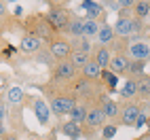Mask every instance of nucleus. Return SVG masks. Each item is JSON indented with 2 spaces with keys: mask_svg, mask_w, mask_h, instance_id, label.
I'll return each instance as SVG.
<instances>
[{
  "mask_svg": "<svg viewBox=\"0 0 150 140\" xmlns=\"http://www.w3.org/2000/svg\"><path fill=\"white\" fill-rule=\"evenodd\" d=\"M38 89H40L42 98L49 102L51 113H53V117L57 121H64V119L70 115V111L76 106V98L72 96L68 85H55V83L47 81L42 85H38Z\"/></svg>",
  "mask_w": 150,
  "mask_h": 140,
  "instance_id": "1",
  "label": "nucleus"
},
{
  "mask_svg": "<svg viewBox=\"0 0 150 140\" xmlns=\"http://www.w3.org/2000/svg\"><path fill=\"white\" fill-rule=\"evenodd\" d=\"M30 108H32V113L36 117V121L45 125V127H51V106H49V102L42 98V96H32V100H30Z\"/></svg>",
  "mask_w": 150,
  "mask_h": 140,
  "instance_id": "6",
  "label": "nucleus"
},
{
  "mask_svg": "<svg viewBox=\"0 0 150 140\" xmlns=\"http://www.w3.org/2000/svg\"><path fill=\"white\" fill-rule=\"evenodd\" d=\"M70 45H72V51H87V53H91V49H93V41H89V38L81 36V38H72L70 41Z\"/></svg>",
  "mask_w": 150,
  "mask_h": 140,
  "instance_id": "29",
  "label": "nucleus"
},
{
  "mask_svg": "<svg viewBox=\"0 0 150 140\" xmlns=\"http://www.w3.org/2000/svg\"><path fill=\"white\" fill-rule=\"evenodd\" d=\"M0 140H21V134H17V132H11V129H8V132L0 138Z\"/></svg>",
  "mask_w": 150,
  "mask_h": 140,
  "instance_id": "37",
  "label": "nucleus"
},
{
  "mask_svg": "<svg viewBox=\"0 0 150 140\" xmlns=\"http://www.w3.org/2000/svg\"><path fill=\"white\" fill-rule=\"evenodd\" d=\"M23 15V9L21 6H15V11H13V17H21Z\"/></svg>",
  "mask_w": 150,
  "mask_h": 140,
  "instance_id": "40",
  "label": "nucleus"
},
{
  "mask_svg": "<svg viewBox=\"0 0 150 140\" xmlns=\"http://www.w3.org/2000/svg\"><path fill=\"white\" fill-rule=\"evenodd\" d=\"M6 4H13V2H19V0H4Z\"/></svg>",
  "mask_w": 150,
  "mask_h": 140,
  "instance_id": "42",
  "label": "nucleus"
},
{
  "mask_svg": "<svg viewBox=\"0 0 150 140\" xmlns=\"http://www.w3.org/2000/svg\"><path fill=\"white\" fill-rule=\"evenodd\" d=\"M116 132H118V125L116 123H106L102 127V140H112L116 136Z\"/></svg>",
  "mask_w": 150,
  "mask_h": 140,
  "instance_id": "33",
  "label": "nucleus"
},
{
  "mask_svg": "<svg viewBox=\"0 0 150 140\" xmlns=\"http://www.w3.org/2000/svg\"><path fill=\"white\" fill-rule=\"evenodd\" d=\"M146 74V62H139V59H131L129 62V70H127V74L125 76H131V79H142Z\"/></svg>",
  "mask_w": 150,
  "mask_h": 140,
  "instance_id": "25",
  "label": "nucleus"
},
{
  "mask_svg": "<svg viewBox=\"0 0 150 140\" xmlns=\"http://www.w3.org/2000/svg\"><path fill=\"white\" fill-rule=\"evenodd\" d=\"M0 41H2V28H0Z\"/></svg>",
  "mask_w": 150,
  "mask_h": 140,
  "instance_id": "44",
  "label": "nucleus"
},
{
  "mask_svg": "<svg viewBox=\"0 0 150 140\" xmlns=\"http://www.w3.org/2000/svg\"><path fill=\"white\" fill-rule=\"evenodd\" d=\"M6 132H8V129H6V127H4V123H0V138H2V136H4V134H6Z\"/></svg>",
  "mask_w": 150,
  "mask_h": 140,
  "instance_id": "41",
  "label": "nucleus"
},
{
  "mask_svg": "<svg viewBox=\"0 0 150 140\" xmlns=\"http://www.w3.org/2000/svg\"><path fill=\"white\" fill-rule=\"evenodd\" d=\"M102 72H104V68H99L93 59H89V62L81 68V76L89 79V81H102Z\"/></svg>",
  "mask_w": 150,
  "mask_h": 140,
  "instance_id": "22",
  "label": "nucleus"
},
{
  "mask_svg": "<svg viewBox=\"0 0 150 140\" xmlns=\"http://www.w3.org/2000/svg\"><path fill=\"white\" fill-rule=\"evenodd\" d=\"M99 108H102V113L106 115V119L110 123H116L118 121V115H121V104L114 102L112 98H110L108 94L102 98V102H99Z\"/></svg>",
  "mask_w": 150,
  "mask_h": 140,
  "instance_id": "13",
  "label": "nucleus"
},
{
  "mask_svg": "<svg viewBox=\"0 0 150 140\" xmlns=\"http://www.w3.org/2000/svg\"><path fill=\"white\" fill-rule=\"evenodd\" d=\"M8 113H11V108L6 104V87H2V91H0V123L8 121Z\"/></svg>",
  "mask_w": 150,
  "mask_h": 140,
  "instance_id": "31",
  "label": "nucleus"
},
{
  "mask_svg": "<svg viewBox=\"0 0 150 140\" xmlns=\"http://www.w3.org/2000/svg\"><path fill=\"white\" fill-rule=\"evenodd\" d=\"M99 28H102V24H99V21H95V19H87V17H85V30H83V36L95 43V36H97V32H99Z\"/></svg>",
  "mask_w": 150,
  "mask_h": 140,
  "instance_id": "26",
  "label": "nucleus"
},
{
  "mask_svg": "<svg viewBox=\"0 0 150 140\" xmlns=\"http://www.w3.org/2000/svg\"><path fill=\"white\" fill-rule=\"evenodd\" d=\"M21 32L36 34L45 45H49V43H51L53 38L57 36V34L53 32V28L49 26L45 13H32V15H28L23 21H21Z\"/></svg>",
  "mask_w": 150,
  "mask_h": 140,
  "instance_id": "2",
  "label": "nucleus"
},
{
  "mask_svg": "<svg viewBox=\"0 0 150 140\" xmlns=\"http://www.w3.org/2000/svg\"><path fill=\"white\" fill-rule=\"evenodd\" d=\"M45 17H47L49 26L53 28V32L59 36V34H64V30L68 28V24L72 21L74 13L70 11V9H66V6H49V11L45 13Z\"/></svg>",
  "mask_w": 150,
  "mask_h": 140,
  "instance_id": "4",
  "label": "nucleus"
},
{
  "mask_svg": "<svg viewBox=\"0 0 150 140\" xmlns=\"http://www.w3.org/2000/svg\"><path fill=\"white\" fill-rule=\"evenodd\" d=\"M135 2H137V0H118V6L125 9V11H133Z\"/></svg>",
  "mask_w": 150,
  "mask_h": 140,
  "instance_id": "36",
  "label": "nucleus"
},
{
  "mask_svg": "<svg viewBox=\"0 0 150 140\" xmlns=\"http://www.w3.org/2000/svg\"><path fill=\"white\" fill-rule=\"evenodd\" d=\"M32 59H34L36 64H40V66L49 68V70H51V68H53V66L57 64V59L53 57V53L49 51V47H47V45H45L42 49H38L36 53H32Z\"/></svg>",
  "mask_w": 150,
  "mask_h": 140,
  "instance_id": "21",
  "label": "nucleus"
},
{
  "mask_svg": "<svg viewBox=\"0 0 150 140\" xmlns=\"http://www.w3.org/2000/svg\"><path fill=\"white\" fill-rule=\"evenodd\" d=\"M4 21H15V17L8 13V4L4 0H0V28H2V32L6 30V24Z\"/></svg>",
  "mask_w": 150,
  "mask_h": 140,
  "instance_id": "32",
  "label": "nucleus"
},
{
  "mask_svg": "<svg viewBox=\"0 0 150 140\" xmlns=\"http://www.w3.org/2000/svg\"><path fill=\"white\" fill-rule=\"evenodd\" d=\"M42 47H45V43L36 34L21 32V36H19V49H21L23 53H36L38 49H42Z\"/></svg>",
  "mask_w": 150,
  "mask_h": 140,
  "instance_id": "14",
  "label": "nucleus"
},
{
  "mask_svg": "<svg viewBox=\"0 0 150 140\" xmlns=\"http://www.w3.org/2000/svg\"><path fill=\"white\" fill-rule=\"evenodd\" d=\"M45 140H57V129L55 127H49V132L45 134Z\"/></svg>",
  "mask_w": 150,
  "mask_h": 140,
  "instance_id": "38",
  "label": "nucleus"
},
{
  "mask_svg": "<svg viewBox=\"0 0 150 140\" xmlns=\"http://www.w3.org/2000/svg\"><path fill=\"white\" fill-rule=\"evenodd\" d=\"M118 96L123 100H137V81L131 76H125V81L118 85Z\"/></svg>",
  "mask_w": 150,
  "mask_h": 140,
  "instance_id": "20",
  "label": "nucleus"
},
{
  "mask_svg": "<svg viewBox=\"0 0 150 140\" xmlns=\"http://www.w3.org/2000/svg\"><path fill=\"white\" fill-rule=\"evenodd\" d=\"M131 59H139V62H150V43L146 41H131V36L127 38V51Z\"/></svg>",
  "mask_w": 150,
  "mask_h": 140,
  "instance_id": "8",
  "label": "nucleus"
},
{
  "mask_svg": "<svg viewBox=\"0 0 150 140\" xmlns=\"http://www.w3.org/2000/svg\"><path fill=\"white\" fill-rule=\"evenodd\" d=\"M131 15L137 17V19L150 17V0H137L135 6H133V11H131Z\"/></svg>",
  "mask_w": 150,
  "mask_h": 140,
  "instance_id": "28",
  "label": "nucleus"
},
{
  "mask_svg": "<svg viewBox=\"0 0 150 140\" xmlns=\"http://www.w3.org/2000/svg\"><path fill=\"white\" fill-rule=\"evenodd\" d=\"M47 47H49V51L53 53V57L57 59V62L68 59L70 55H72V45H70V41H68V38H64V36H55Z\"/></svg>",
  "mask_w": 150,
  "mask_h": 140,
  "instance_id": "10",
  "label": "nucleus"
},
{
  "mask_svg": "<svg viewBox=\"0 0 150 140\" xmlns=\"http://www.w3.org/2000/svg\"><path fill=\"white\" fill-rule=\"evenodd\" d=\"M133 140H142V138H133Z\"/></svg>",
  "mask_w": 150,
  "mask_h": 140,
  "instance_id": "45",
  "label": "nucleus"
},
{
  "mask_svg": "<svg viewBox=\"0 0 150 140\" xmlns=\"http://www.w3.org/2000/svg\"><path fill=\"white\" fill-rule=\"evenodd\" d=\"M83 30H85V17L74 15L72 21L68 24V28L64 30V34H59V36L68 38V41H72V38H81V36H83Z\"/></svg>",
  "mask_w": 150,
  "mask_h": 140,
  "instance_id": "15",
  "label": "nucleus"
},
{
  "mask_svg": "<svg viewBox=\"0 0 150 140\" xmlns=\"http://www.w3.org/2000/svg\"><path fill=\"white\" fill-rule=\"evenodd\" d=\"M137 100H150V74L137 79Z\"/></svg>",
  "mask_w": 150,
  "mask_h": 140,
  "instance_id": "27",
  "label": "nucleus"
},
{
  "mask_svg": "<svg viewBox=\"0 0 150 140\" xmlns=\"http://www.w3.org/2000/svg\"><path fill=\"white\" fill-rule=\"evenodd\" d=\"M81 74V70H78L70 59H62V62H57L51 70H49V83H55V85H68L70 81H74V79Z\"/></svg>",
  "mask_w": 150,
  "mask_h": 140,
  "instance_id": "3",
  "label": "nucleus"
},
{
  "mask_svg": "<svg viewBox=\"0 0 150 140\" xmlns=\"http://www.w3.org/2000/svg\"><path fill=\"white\" fill-rule=\"evenodd\" d=\"M142 108H139V100H123L121 102V115H118L116 125H125V127H133Z\"/></svg>",
  "mask_w": 150,
  "mask_h": 140,
  "instance_id": "5",
  "label": "nucleus"
},
{
  "mask_svg": "<svg viewBox=\"0 0 150 140\" xmlns=\"http://www.w3.org/2000/svg\"><path fill=\"white\" fill-rule=\"evenodd\" d=\"M30 100H32V96L25 94V89L23 87H19V85H13V87H8L6 89V104L8 108H23L30 106Z\"/></svg>",
  "mask_w": 150,
  "mask_h": 140,
  "instance_id": "7",
  "label": "nucleus"
},
{
  "mask_svg": "<svg viewBox=\"0 0 150 140\" xmlns=\"http://www.w3.org/2000/svg\"><path fill=\"white\" fill-rule=\"evenodd\" d=\"M142 140H150V134H146V136H144V138H142Z\"/></svg>",
  "mask_w": 150,
  "mask_h": 140,
  "instance_id": "43",
  "label": "nucleus"
},
{
  "mask_svg": "<svg viewBox=\"0 0 150 140\" xmlns=\"http://www.w3.org/2000/svg\"><path fill=\"white\" fill-rule=\"evenodd\" d=\"M114 41H116V34H114L112 24L104 21L102 28H99V32H97V36H95V43H97V45H104V47H112Z\"/></svg>",
  "mask_w": 150,
  "mask_h": 140,
  "instance_id": "18",
  "label": "nucleus"
},
{
  "mask_svg": "<svg viewBox=\"0 0 150 140\" xmlns=\"http://www.w3.org/2000/svg\"><path fill=\"white\" fill-rule=\"evenodd\" d=\"M68 59H70V62H72L78 70H81V68L89 62V59H91V53H87V51H72V55H70Z\"/></svg>",
  "mask_w": 150,
  "mask_h": 140,
  "instance_id": "30",
  "label": "nucleus"
},
{
  "mask_svg": "<svg viewBox=\"0 0 150 140\" xmlns=\"http://www.w3.org/2000/svg\"><path fill=\"white\" fill-rule=\"evenodd\" d=\"M129 62H131V57L127 53H114L112 62H110V70H112L114 74H118V76H125L127 70H129Z\"/></svg>",
  "mask_w": 150,
  "mask_h": 140,
  "instance_id": "19",
  "label": "nucleus"
},
{
  "mask_svg": "<svg viewBox=\"0 0 150 140\" xmlns=\"http://www.w3.org/2000/svg\"><path fill=\"white\" fill-rule=\"evenodd\" d=\"M87 111H89V106H87V104L76 102V106L72 108V111H70L68 119H70V121H74V123H78V125H83V123H85V119H87Z\"/></svg>",
  "mask_w": 150,
  "mask_h": 140,
  "instance_id": "23",
  "label": "nucleus"
},
{
  "mask_svg": "<svg viewBox=\"0 0 150 140\" xmlns=\"http://www.w3.org/2000/svg\"><path fill=\"white\" fill-rule=\"evenodd\" d=\"M148 123H150V115H146V113H139V117H137V121H135V129H142V127H148Z\"/></svg>",
  "mask_w": 150,
  "mask_h": 140,
  "instance_id": "34",
  "label": "nucleus"
},
{
  "mask_svg": "<svg viewBox=\"0 0 150 140\" xmlns=\"http://www.w3.org/2000/svg\"><path fill=\"white\" fill-rule=\"evenodd\" d=\"M57 129V134L66 136L68 140H83V125H78L70 119H64V121H57V125H53Z\"/></svg>",
  "mask_w": 150,
  "mask_h": 140,
  "instance_id": "11",
  "label": "nucleus"
},
{
  "mask_svg": "<svg viewBox=\"0 0 150 140\" xmlns=\"http://www.w3.org/2000/svg\"><path fill=\"white\" fill-rule=\"evenodd\" d=\"M102 81H104V85L108 87V94L118 91V85H121V81H118V74H114L110 68H106L104 72H102Z\"/></svg>",
  "mask_w": 150,
  "mask_h": 140,
  "instance_id": "24",
  "label": "nucleus"
},
{
  "mask_svg": "<svg viewBox=\"0 0 150 140\" xmlns=\"http://www.w3.org/2000/svg\"><path fill=\"white\" fill-rule=\"evenodd\" d=\"M112 49L110 47H104V45H93V49H91V59L99 66V68H110V62H112Z\"/></svg>",
  "mask_w": 150,
  "mask_h": 140,
  "instance_id": "12",
  "label": "nucleus"
},
{
  "mask_svg": "<svg viewBox=\"0 0 150 140\" xmlns=\"http://www.w3.org/2000/svg\"><path fill=\"white\" fill-rule=\"evenodd\" d=\"M85 123L89 127H95V129H102L106 123H108V119L106 115L102 113V108L99 106H89V111H87V119H85Z\"/></svg>",
  "mask_w": 150,
  "mask_h": 140,
  "instance_id": "16",
  "label": "nucleus"
},
{
  "mask_svg": "<svg viewBox=\"0 0 150 140\" xmlns=\"http://www.w3.org/2000/svg\"><path fill=\"white\" fill-rule=\"evenodd\" d=\"M104 6H106V11L110 13V11H114V13H118L121 11V6H118V0H106V2H102Z\"/></svg>",
  "mask_w": 150,
  "mask_h": 140,
  "instance_id": "35",
  "label": "nucleus"
},
{
  "mask_svg": "<svg viewBox=\"0 0 150 140\" xmlns=\"http://www.w3.org/2000/svg\"><path fill=\"white\" fill-rule=\"evenodd\" d=\"M116 38H129L133 36V17H118L112 24Z\"/></svg>",
  "mask_w": 150,
  "mask_h": 140,
  "instance_id": "17",
  "label": "nucleus"
},
{
  "mask_svg": "<svg viewBox=\"0 0 150 140\" xmlns=\"http://www.w3.org/2000/svg\"><path fill=\"white\" fill-rule=\"evenodd\" d=\"M25 136H28V140H45V136H40V134H36V132H28Z\"/></svg>",
  "mask_w": 150,
  "mask_h": 140,
  "instance_id": "39",
  "label": "nucleus"
},
{
  "mask_svg": "<svg viewBox=\"0 0 150 140\" xmlns=\"http://www.w3.org/2000/svg\"><path fill=\"white\" fill-rule=\"evenodd\" d=\"M81 9L85 11V17L87 19H95V21L104 24L108 19V11L102 2H97V0H83L81 2Z\"/></svg>",
  "mask_w": 150,
  "mask_h": 140,
  "instance_id": "9",
  "label": "nucleus"
},
{
  "mask_svg": "<svg viewBox=\"0 0 150 140\" xmlns=\"http://www.w3.org/2000/svg\"><path fill=\"white\" fill-rule=\"evenodd\" d=\"M42 2H49V0H42Z\"/></svg>",
  "mask_w": 150,
  "mask_h": 140,
  "instance_id": "46",
  "label": "nucleus"
}]
</instances>
